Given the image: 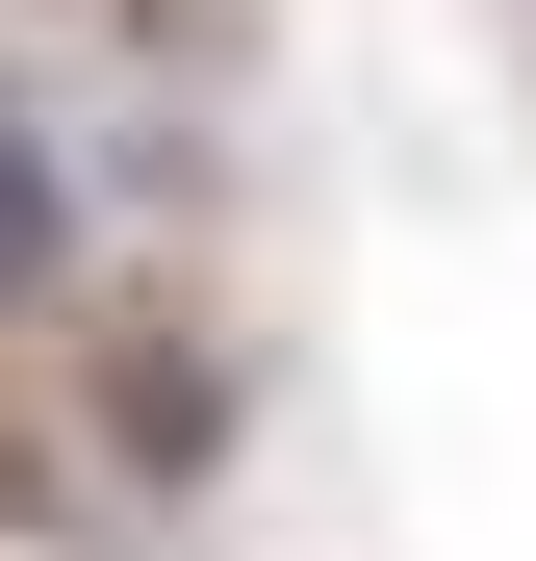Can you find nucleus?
Wrapping results in <instances>:
<instances>
[{
  "label": "nucleus",
  "mask_w": 536,
  "mask_h": 561,
  "mask_svg": "<svg viewBox=\"0 0 536 561\" xmlns=\"http://www.w3.org/2000/svg\"><path fill=\"white\" fill-rule=\"evenodd\" d=\"M26 307H77V153H52V103L0 77V332Z\"/></svg>",
  "instance_id": "f257e3e1"
}]
</instances>
